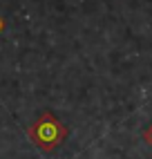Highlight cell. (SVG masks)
Instances as JSON below:
<instances>
[{
	"label": "cell",
	"instance_id": "3957f363",
	"mask_svg": "<svg viewBox=\"0 0 152 159\" xmlns=\"http://www.w3.org/2000/svg\"><path fill=\"white\" fill-rule=\"evenodd\" d=\"M2 29H5V18L0 16V31H2Z\"/></svg>",
	"mask_w": 152,
	"mask_h": 159
},
{
	"label": "cell",
	"instance_id": "6da1fadb",
	"mask_svg": "<svg viewBox=\"0 0 152 159\" xmlns=\"http://www.w3.org/2000/svg\"><path fill=\"white\" fill-rule=\"evenodd\" d=\"M65 137H67V128L54 116L51 112H42L34 125L29 128V139L34 141L40 150H54Z\"/></svg>",
	"mask_w": 152,
	"mask_h": 159
},
{
	"label": "cell",
	"instance_id": "7a4b0ae2",
	"mask_svg": "<svg viewBox=\"0 0 152 159\" xmlns=\"http://www.w3.org/2000/svg\"><path fill=\"white\" fill-rule=\"evenodd\" d=\"M143 141H145L148 146H152V125H148V128H145V132H143Z\"/></svg>",
	"mask_w": 152,
	"mask_h": 159
}]
</instances>
